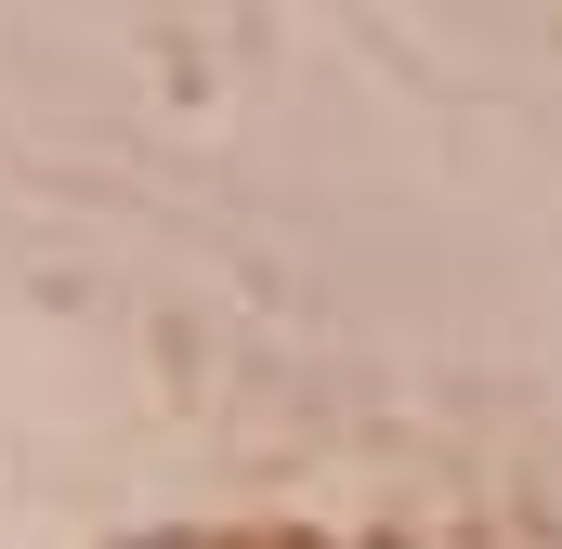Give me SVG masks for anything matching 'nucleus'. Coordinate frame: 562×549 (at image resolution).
<instances>
[{
	"label": "nucleus",
	"instance_id": "f257e3e1",
	"mask_svg": "<svg viewBox=\"0 0 562 549\" xmlns=\"http://www.w3.org/2000/svg\"><path fill=\"white\" fill-rule=\"evenodd\" d=\"M157 549H183V537H157Z\"/></svg>",
	"mask_w": 562,
	"mask_h": 549
}]
</instances>
